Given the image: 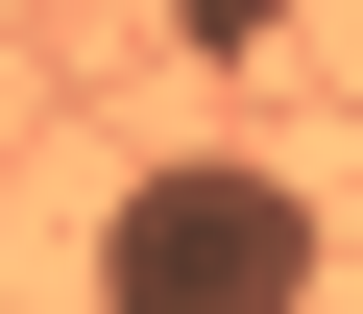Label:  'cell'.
<instances>
[{
    "label": "cell",
    "mask_w": 363,
    "mask_h": 314,
    "mask_svg": "<svg viewBox=\"0 0 363 314\" xmlns=\"http://www.w3.org/2000/svg\"><path fill=\"white\" fill-rule=\"evenodd\" d=\"M97 314H339V218L267 170V145H145L73 242Z\"/></svg>",
    "instance_id": "cell-1"
},
{
    "label": "cell",
    "mask_w": 363,
    "mask_h": 314,
    "mask_svg": "<svg viewBox=\"0 0 363 314\" xmlns=\"http://www.w3.org/2000/svg\"><path fill=\"white\" fill-rule=\"evenodd\" d=\"M145 25L194 49V73H267V49H291V0H145Z\"/></svg>",
    "instance_id": "cell-2"
}]
</instances>
